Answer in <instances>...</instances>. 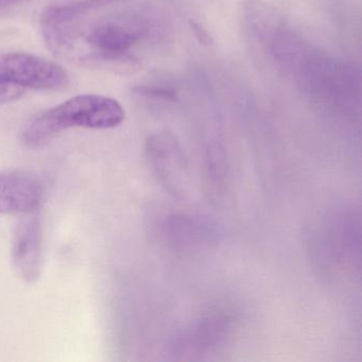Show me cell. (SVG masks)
<instances>
[{"label": "cell", "mask_w": 362, "mask_h": 362, "mask_svg": "<svg viewBox=\"0 0 362 362\" xmlns=\"http://www.w3.org/2000/svg\"><path fill=\"white\" fill-rule=\"evenodd\" d=\"M124 118L126 112L116 99L79 95L29 120L23 130V141L30 147H42L69 129L107 130L120 126Z\"/></svg>", "instance_id": "6da1fadb"}, {"label": "cell", "mask_w": 362, "mask_h": 362, "mask_svg": "<svg viewBox=\"0 0 362 362\" xmlns=\"http://www.w3.org/2000/svg\"><path fill=\"white\" fill-rule=\"evenodd\" d=\"M311 98L338 109H355L361 99V76L351 63L337 60L313 49L292 71Z\"/></svg>", "instance_id": "7a4b0ae2"}, {"label": "cell", "mask_w": 362, "mask_h": 362, "mask_svg": "<svg viewBox=\"0 0 362 362\" xmlns=\"http://www.w3.org/2000/svg\"><path fill=\"white\" fill-rule=\"evenodd\" d=\"M147 25L136 16L105 18L95 24L84 37L92 50L81 62L94 69H133L136 62L129 56L130 50L147 35Z\"/></svg>", "instance_id": "3957f363"}, {"label": "cell", "mask_w": 362, "mask_h": 362, "mask_svg": "<svg viewBox=\"0 0 362 362\" xmlns=\"http://www.w3.org/2000/svg\"><path fill=\"white\" fill-rule=\"evenodd\" d=\"M0 84L24 90H63L69 76L60 65L26 52L0 54Z\"/></svg>", "instance_id": "277c9868"}, {"label": "cell", "mask_w": 362, "mask_h": 362, "mask_svg": "<svg viewBox=\"0 0 362 362\" xmlns=\"http://www.w3.org/2000/svg\"><path fill=\"white\" fill-rule=\"evenodd\" d=\"M93 6L88 0L56 4L42 12V35L47 47L58 56L75 49L80 37V22Z\"/></svg>", "instance_id": "5b68a950"}, {"label": "cell", "mask_w": 362, "mask_h": 362, "mask_svg": "<svg viewBox=\"0 0 362 362\" xmlns=\"http://www.w3.org/2000/svg\"><path fill=\"white\" fill-rule=\"evenodd\" d=\"M45 190L43 179L35 173H0V215L37 213Z\"/></svg>", "instance_id": "8992f818"}, {"label": "cell", "mask_w": 362, "mask_h": 362, "mask_svg": "<svg viewBox=\"0 0 362 362\" xmlns=\"http://www.w3.org/2000/svg\"><path fill=\"white\" fill-rule=\"evenodd\" d=\"M18 221L12 240V262L27 283L39 279L43 264V230L35 214L24 215Z\"/></svg>", "instance_id": "52a82bcc"}, {"label": "cell", "mask_w": 362, "mask_h": 362, "mask_svg": "<svg viewBox=\"0 0 362 362\" xmlns=\"http://www.w3.org/2000/svg\"><path fill=\"white\" fill-rule=\"evenodd\" d=\"M243 18L249 35L267 47L286 28L279 12L262 0H245Z\"/></svg>", "instance_id": "ba28073f"}, {"label": "cell", "mask_w": 362, "mask_h": 362, "mask_svg": "<svg viewBox=\"0 0 362 362\" xmlns=\"http://www.w3.org/2000/svg\"><path fill=\"white\" fill-rule=\"evenodd\" d=\"M133 92L139 96L156 99V100L167 101V103H175L177 100V93L173 88L158 86V84H141L135 86Z\"/></svg>", "instance_id": "9c48e42d"}, {"label": "cell", "mask_w": 362, "mask_h": 362, "mask_svg": "<svg viewBox=\"0 0 362 362\" xmlns=\"http://www.w3.org/2000/svg\"><path fill=\"white\" fill-rule=\"evenodd\" d=\"M27 90L16 86L0 84V105L14 103L25 96Z\"/></svg>", "instance_id": "30bf717a"}, {"label": "cell", "mask_w": 362, "mask_h": 362, "mask_svg": "<svg viewBox=\"0 0 362 362\" xmlns=\"http://www.w3.org/2000/svg\"><path fill=\"white\" fill-rule=\"evenodd\" d=\"M189 25L190 29H192V33H194L196 39L198 40L199 43L205 46H209L213 44V40H211V35L207 33V30L204 27L201 26L200 24L194 22V21H190Z\"/></svg>", "instance_id": "8fae6325"}, {"label": "cell", "mask_w": 362, "mask_h": 362, "mask_svg": "<svg viewBox=\"0 0 362 362\" xmlns=\"http://www.w3.org/2000/svg\"><path fill=\"white\" fill-rule=\"evenodd\" d=\"M18 0H0V10L6 9V8L11 7L14 4L18 3Z\"/></svg>", "instance_id": "7c38bea8"}, {"label": "cell", "mask_w": 362, "mask_h": 362, "mask_svg": "<svg viewBox=\"0 0 362 362\" xmlns=\"http://www.w3.org/2000/svg\"><path fill=\"white\" fill-rule=\"evenodd\" d=\"M88 3L92 6H103L112 3L114 0H88Z\"/></svg>", "instance_id": "4fadbf2b"}]
</instances>
